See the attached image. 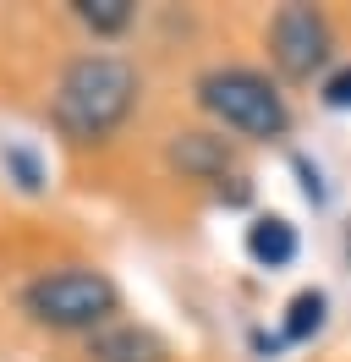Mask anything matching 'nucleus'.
<instances>
[{"instance_id": "obj_3", "label": "nucleus", "mask_w": 351, "mask_h": 362, "mask_svg": "<svg viewBox=\"0 0 351 362\" xmlns=\"http://www.w3.org/2000/svg\"><path fill=\"white\" fill-rule=\"evenodd\" d=\"M22 308L50 329H93L115 313V286L99 269H50L22 291Z\"/></svg>"}, {"instance_id": "obj_2", "label": "nucleus", "mask_w": 351, "mask_h": 362, "mask_svg": "<svg viewBox=\"0 0 351 362\" xmlns=\"http://www.w3.org/2000/svg\"><path fill=\"white\" fill-rule=\"evenodd\" d=\"M197 105L209 115H219L225 127H236L241 137H280L291 127L285 99L275 93V83L258 77V71H247V66L203 71L197 77Z\"/></svg>"}, {"instance_id": "obj_6", "label": "nucleus", "mask_w": 351, "mask_h": 362, "mask_svg": "<svg viewBox=\"0 0 351 362\" xmlns=\"http://www.w3.org/2000/svg\"><path fill=\"white\" fill-rule=\"evenodd\" d=\"M247 252L258 258L263 269H285V264L297 258V230H291V220H280V214L253 220V226H247Z\"/></svg>"}, {"instance_id": "obj_7", "label": "nucleus", "mask_w": 351, "mask_h": 362, "mask_svg": "<svg viewBox=\"0 0 351 362\" xmlns=\"http://www.w3.org/2000/svg\"><path fill=\"white\" fill-rule=\"evenodd\" d=\"M171 159L181 170H192V176H219V170L231 165V148H225L219 137H209V132H181L171 143Z\"/></svg>"}, {"instance_id": "obj_12", "label": "nucleus", "mask_w": 351, "mask_h": 362, "mask_svg": "<svg viewBox=\"0 0 351 362\" xmlns=\"http://www.w3.org/2000/svg\"><path fill=\"white\" fill-rule=\"evenodd\" d=\"M346 252H351V242H346Z\"/></svg>"}, {"instance_id": "obj_4", "label": "nucleus", "mask_w": 351, "mask_h": 362, "mask_svg": "<svg viewBox=\"0 0 351 362\" xmlns=\"http://www.w3.org/2000/svg\"><path fill=\"white\" fill-rule=\"evenodd\" d=\"M269 49L285 77H313L329 55V23L313 6H280L269 23Z\"/></svg>"}, {"instance_id": "obj_8", "label": "nucleus", "mask_w": 351, "mask_h": 362, "mask_svg": "<svg viewBox=\"0 0 351 362\" xmlns=\"http://www.w3.org/2000/svg\"><path fill=\"white\" fill-rule=\"evenodd\" d=\"M77 17L93 33H121L132 23V0H77Z\"/></svg>"}, {"instance_id": "obj_5", "label": "nucleus", "mask_w": 351, "mask_h": 362, "mask_svg": "<svg viewBox=\"0 0 351 362\" xmlns=\"http://www.w3.org/2000/svg\"><path fill=\"white\" fill-rule=\"evenodd\" d=\"M93 362H165V340L137 329V324H115V329H99L93 346H88Z\"/></svg>"}, {"instance_id": "obj_10", "label": "nucleus", "mask_w": 351, "mask_h": 362, "mask_svg": "<svg viewBox=\"0 0 351 362\" xmlns=\"http://www.w3.org/2000/svg\"><path fill=\"white\" fill-rule=\"evenodd\" d=\"M6 165L17 170V181L28 187V192H39V187H44V170H39V159L28 154V148H6Z\"/></svg>"}, {"instance_id": "obj_11", "label": "nucleus", "mask_w": 351, "mask_h": 362, "mask_svg": "<svg viewBox=\"0 0 351 362\" xmlns=\"http://www.w3.org/2000/svg\"><path fill=\"white\" fill-rule=\"evenodd\" d=\"M324 105H335V110H351V66L346 71H335L324 83Z\"/></svg>"}, {"instance_id": "obj_9", "label": "nucleus", "mask_w": 351, "mask_h": 362, "mask_svg": "<svg viewBox=\"0 0 351 362\" xmlns=\"http://www.w3.org/2000/svg\"><path fill=\"white\" fill-rule=\"evenodd\" d=\"M318 324H324V291H302L291 302V318H285V340H307L318 335Z\"/></svg>"}, {"instance_id": "obj_1", "label": "nucleus", "mask_w": 351, "mask_h": 362, "mask_svg": "<svg viewBox=\"0 0 351 362\" xmlns=\"http://www.w3.org/2000/svg\"><path fill=\"white\" fill-rule=\"evenodd\" d=\"M132 105H137V71L127 61H115V55H83V61H71L61 88H55V121L77 143L110 137L127 121Z\"/></svg>"}]
</instances>
